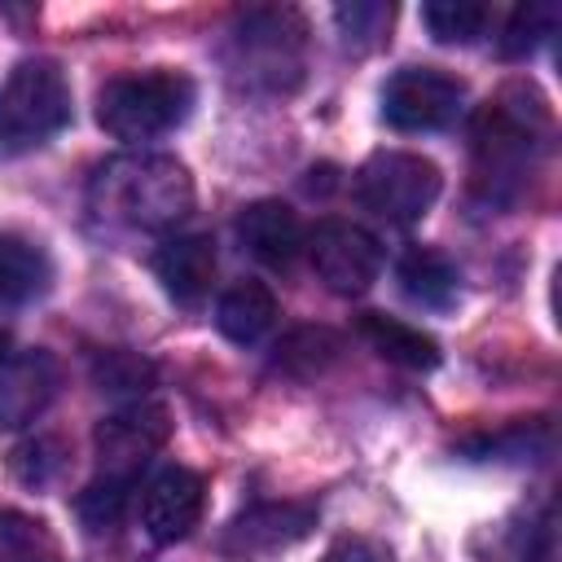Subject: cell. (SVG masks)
<instances>
[{"label":"cell","mask_w":562,"mask_h":562,"mask_svg":"<svg viewBox=\"0 0 562 562\" xmlns=\"http://www.w3.org/2000/svg\"><path fill=\"white\" fill-rule=\"evenodd\" d=\"M492 22V9L479 0H430L422 4V26L435 44H474Z\"/></svg>","instance_id":"d6986e66"},{"label":"cell","mask_w":562,"mask_h":562,"mask_svg":"<svg viewBox=\"0 0 562 562\" xmlns=\"http://www.w3.org/2000/svg\"><path fill=\"white\" fill-rule=\"evenodd\" d=\"M553 558V527H549V518L540 522V536H536V549L522 558V562H549Z\"/></svg>","instance_id":"83f0119b"},{"label":"cell","mask_w":562,"mask_h":562,"mask_svg":"<svg viewBox=\"0 0 562 562\" xmlns=\"http://www.w3.org/2000/svg\"><path fill=\"white\" fill-rule=\"evenodd\" d=\"M465 110V83L439 66H404L382 88V119L395 132H443Z\"/></svg>","instance_id":"ba28073f"},{"label":"cell","mask_w":562,"mask_h":562,"mask_svg":"<svg viewBox=\"0 0 562 562\" xmlns=\"http://www.w3.org/2000/svg\"><path fill=\"white\" fill-rule=\"evenodd\" d=\"M53 281V263L44 255V246L18 237V233H0V307H22L31 299H40Z\"/></svg>","instance_id":"ac0fdd59"},{"label":"cell","mask_w":562,"mask_h":562,"mask_svg":"<svg viewBox=\"0 0 562 562\" xmlns=\"http://www.w3.org/2000/svg\"><path fill=\"white\" fill-rule=\"evenodd\" d=\"M558 26V4L549 0H531V4H518L505 22V35H501V57L505 61H522L540 48L544 35H553Z\"/></svg>","instance_id":"44dd1931"},{"label":"cell","mask_w":562,"mask_h":562,"mask_svg":"<svg viewBox=\"0 0 562 562\" xmlns=\"http://www.w3.org/2000/svg\"><path fill=\"white\" fill-rule=\"evenodd\" d=\"M395 281H400V290H404L408 303L430 307V312L452 307L457 285H461L452 259L443 250H435V246H408L400 255V263H395Z\"/></svg>","instance_id":"e0dca14e"},{"label":"cell","mask_w":562,"mask_h":562,"mask_svg":"<svg viewBox=\"0 0 562 562\" xmlns=\"http://www.w3.org/2000/svg\"><path fill=\"white\" fill-rule=\"evenodd\" d=\"M303 250H307L316 277L325 281V290H334L342 299L364 294L378 281V272H382L378 237L364 224H351V220H321L307 233Z\"/></svg>","instance_id":"9c48e42d"},{"label":"cell","mask_w":562,"mask_h":562,"mask_svg":"<svg viewBox=\"0 0 562 562\" xmlns=\"http://www.w3.org/2000/svg\"><path fill=\"white\" fill-rule=\"evenodd\" d=\"M171 439V413L158 400H127L110 417L97 422L92 430V457H97V479L132 483L140 470L158 457V448Z\"/></svg>","instance_id":"52a82bcc"},{"label":"cell","mask_w":562,"mask_h":562,"mask_svg":"<svg viewBox=\"0 0 562 562\" xmlns=\"http://www.w3.org/2000/svg\"><path fill=\"white\" fill-rule=\"evenodd\" d=\"M88 211L110 228L171 233L193 211V176L176 154L127 149L92 171Z\"/></svg>","instance_id":"6da1fadb"},{"label":"cell","mask_w":562,"mask_h":562,"mask_svg":"<svg viewBox=\"0 0 562 562\" xmlns=\"http://www.w3.org/2000/svg\"><path fill=\"white\" fill-rule=\"evenodd\" d=\"M338 31L347 35V44H373L386 26H391V4H373V0H356V4H338L334 9Z\"/></svg>","instance_id":"d4e9b609"},{"label":"cell","mask_w":562,"mask_h":562,"mask_svg":"<svg viewBox=\"0 0 562 562\" xmlns=\"http://www.w3.org/2000/svg\"><path fill=\"white\" fill-rule=\"evenodd\" d=\"M272 325H277V294L255 277L233 281L215 303V329L237 347L259 342Z\"/></svg>","instance_id":"9a60e30c"},{"label":"cell","mask_w":562,"mask_h":562,"mask_svg":"<svg viewBox=\"0 0 562 562\" xmlns=\"http://www.w3.org/2000/svg\"><path fill=\"white\" fill-rule=\"evenodd\" d=\"M206 483L189 465H162L140 492V527L154 544H176L202 522Z\"/></svg>","instance_id":"30bf717a"},{"label":"cell","mask_w":562,"mask_h":562,"mask_svg":"<svg viewBox=\"0 0 562 562\" xmlns=\"http://www.w3.org/2000/svg\"><path fill=\"white\" fill-rule=\"evenodd\" d=\"M338 356V338L329 334V329H294L290 338H281V347H277V364L281 369H290V373H299V378H312V373H321L329 360Z\"/></svg>","instance_id":"7402d4cb"},{"label":"cell","mask_w":562,"mask_h":562,"mask_svg":"<svg viewBox=\"0 0 562 562\" xmlns=\"http://www.w3.org/2000/svg\"><path fill=\"white\" fill-rule=\"evenodd\" d=\"M233 228H237L241 250H246L250 259H259L263 268H290V263L299 259L303 241H307V233H303L294 206L281 202V198H259V202L241 206Z\"/></svg>","instance_id":"4fadbf2b"},{"label":"cell","mask_w":562,"mask_h":562,"mask_svg":"<svg viewBox=\"0 0 562 562\" xmlns=\"http://www.w3.org/2000/svg\"><path fill=\"white\" fill-rule=\"evenodd\" d=\"M0 562H57V549L40 522L0 514Z\"/></svg>","instance_id":"cb8c5ba5"},{"label":"cell","mask_w":562,"mask_h":562,"mask_svg":"<svg viewBox=\"0 0 562 562\" xmlns=\"http://www.w3.org/2000/svg\"><path fill=\"white\" fill-rule=\"evenodd\" d=\"M70 83L57 61L26 57L0 83V158L48 145L70 123Z\"/></svg>","instance_id":"5b68a950"},{"label":"cell","mask_w":562,"mask_h":562,"mask_svg":"<svg viewBox=\"0 0 562 562\" xmlns=\"http://www.w3.org/2000/svg\"><path fill=\"white\" fill-rule=\"evenodd\" d=\"M9 351H13V338H9V334H4V329H0V360H4V356H9Z\"/></svg>","instance_id":"f1b7e54d"},{"label":"cell","mask_w":562,"mask_h":562,"mask_svg":"<svg viewBox=\"0 0 562 562\" xmlns=\"http://www.w3.org/2000/svg\"><path fill=\"white\" fill-rule=\"evenodd\" d=\"M443 189V176L430 158L408 154V149H378L364 158L356 171V198L364 211H373L386 224H417Z\"/></svg>","instance_id":"8992f818"},{"label":"cell","mask_w":562,"mask_h":562,"mask_svg":"<svg viewBox=\"0 0 562 562\" xmlns=\"http://www.w3.org/2000/svg\"><path fill=\"white\" fill-rule=\"evenodd\" d=\"M321 562H386V553L373 540H364V536H342V540H334L325 549Z\"/></svg>","instance_id":"4316f807"},{"label":"cell","mask_w":562,"mask_h":562,"mask_svg":"<svg viewBox=\"0 0 562 562\" xmlns=\"http://www.w3.org/2000/svg\"><path fill=\"white\" fill-rule=\"evenodd\" d=\"M316 527V505L307 501H263L237 514L224 531V553L233 558H263L277 549L299 544Z\"/></svg>","instance_id":"7c38bea8"},{"label":"cell","mask_w":562,"mask_h":562,"mask_svg":"<svg viewBox=\"0 0 562 562\" xmlns=\"http://www.w3.org/2000/svg\"><path fill=\"white\" fill-rule=\"evenodd\" d=\"M193 97V79L180 70L119 75L97 92V123L123 145H145L176 132L189 119Z\"/></svg>","instance_id":"277c9868"},{"label":"cell","mask_w":562,"mask_h":562,"mask_svg":"<svg viewBox=\"0 0 562 562\" xmlns=\"http://www.w3.org/2000/svg\"><path fill=\"white\" fill-rule=\"evenodd\" d=\"M61 470V443L57 439H31L13 452V474L31 487H44Z\"/></svg>","instance_id":"484cf974"},{"label":"cell","mask_w":562,"mask_h":562,"mask_svg":"<svg viewBox=\"0 0 562 562\" xmlns=\"http://www.w3.org/2000/svg\"><path fill=\"white\" fill-rule=\"evenodd\" d=\"M61 369L44 347H13L0 360V430L31 426L57 395Z\"/></svg>","instance_id":"8fae6325"},{"label":"cell","mask_w":562,"mask_h":562,"mask_svg":"<svg viewBox=\"0 0 562 562\" xmlns=\"http://www.w3.org/2000/svg\"><path fill=\"white\" fill-rule=\"evenodd\" d=\"M224 61L250 92H290L307 66V22L285 4L246 9L228 26Z\"/></svg>","instance_id":"3957f363"},{"label":"cell","mask_w":562,"mask_h":562,"mask_svg":"<svg viewBox=\"0 0 562 562\" xmlns=\"http://www.w3.org/2000/svg\"><path fill=\"white\" fill-rule=\"evenodd\" d=\"M544 101L527 83H509L474 119V189L487 202H509L544 149Z\"/></svg>","instance_id":"7a4b0ae2"},{"label":"cell","mask_w":562,"mask_h":562,"mask_svg":"<svg viewBox=\"0 0 562 562\" xmlns=\"http://www.w3.org/2000/svg\"><path fill=\"white\" fill-rule=\"evenodd\" d=\"M154 277L162 281V290L193 307L211 294L215 285V241L206 233H176L154 250Z\"/></svg>","instance_id":"5bb4252c"},{"label":"cell","mask_w":562,"mask_h":562,"mask_svg":"<svg viewBox=\"0 0 562 562\" xmlns=\"http://www.w3.org/2000/svg\"><path fill=\"white\" fill-rule=\"evenodd\" d=\"M356 334H360L382 360H391V364H400V369L426 373V369L439 364V342H435L430 334H422L417 325L395 321V316H386V312H360V316H356Z\"/></svg>","instance_id":"2e32d148"},{"label":"cell","mask_w":562,"mask_h":562,"mask_svg":"<svg viewBox=\"0 0 562 562\" xmlns=\"http://www.w3.org/2000/svg\"><path fill=\"white\" fill-rule=\"evenodd\" d=\"M92 382L105 391V395H132V400H145V391L154 386V364L127 347H110V351H97L92 356Z\"/></svg>","instance_id":"ffe728a7"},{"label":"cell","mask_w":562,"mask_h":562,"mask_svg":"<svg viewBox=\"0 0 562 562\" xmlns=\"http://www.w3.org/2000/svg\"><path fill=\"white\" fill-rule=\"evenodd\" d=\"M132 501V483H114V479H92L79 496H75V509L83 518L88 531H114L123 522V509Z\"/></svg>","instance_id":"603a6c76"}]
</instances>
